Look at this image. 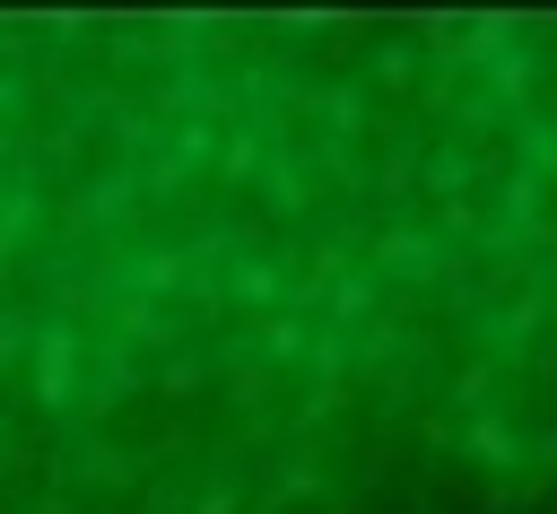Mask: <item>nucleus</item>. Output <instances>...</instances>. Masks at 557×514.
<instances>
[]
</instances>
